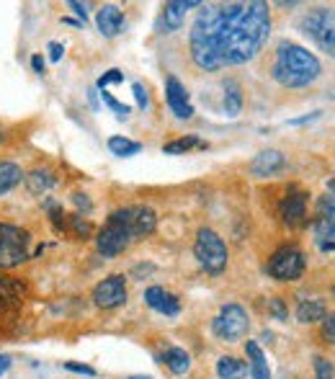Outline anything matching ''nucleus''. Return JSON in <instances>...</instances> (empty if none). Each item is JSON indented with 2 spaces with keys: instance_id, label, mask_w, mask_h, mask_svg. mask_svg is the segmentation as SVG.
Here are the masks:
<instances>
[{
  "instance_id": "obj_1",
  "label": "nucleus",
  "mask_w": 335,
  "mask_h": 379,
  "mask_svg": "<svg viewBox=\"0 0 335 379\" xmlns=\"http://www.w3.org/2000/svg\"><path fill=\"white\" fill-rule=\"evenodd\" d=\"M271 36L268 3H219L201 6L189 34L193 65L204 72L245 65Z\"/></svg>"
},
{
  "instance_id": "obj_2",
  "label": "nucleus",
  "mask_w": 335,
  "mask_h": 379,
  "mask_svg": "<svg viewBox=\"0 0 335 379\" xmlns=\"http://www.w3.org/2000/svg\"><path fill=\"white\" fill-rule=\"evenodd\" d=\"M322 65L310 49L294 41H279L271 65L273 80L284 88H307L320 78Z\"/></svg>"
},
{
  "instance_id": "obj_3",
  "label": "nucleus",
  "mask_w": 335,
  "mask_h": 379,
  "mask_svg": "<svg viewBox=\"0 0 335 379\" xmlns=\"http://www.w3.org/2000/svg\"><path fill=\"white\" fill-rule=\"evenodd\" d=\"M299 29L307 39L325 55L335 57V8H315L299 21Z\"/></svg>"
},
{
  "instance_id": "obj_4",
  "label": "nucleus",
  "mask_w": 335,
  "mask_h": 379,
  "mask_svg": "<svg viewBox=\"0 0 335 379\" xmlns=\"http://www.w3.org/2000/svg\"><path fill=\"white\" fill-rule=\"evenodd\" d=\"M193 255L196 261L201 263V269H207L209 274H222L224 266H227V245L214 230H199L196 235V243H193Z\"/></svg>"
},
{
  "instance_id": "obj_5",
  "label": "nucleus",
  "mask_w": 335,
  "mask_h": 379,
  "mask_svg": "<svg viewBox=\"0 0 335 379\" xmlns=\"http://www.w3.org/2000/svg\"><path fill=\"white\" fill-rule=\"evenodd\" d=\"M304 269H307V258H304L302 248H296V245L279 248L266 263V274L276 281H296V279H302Z\"/></svg>"
},
{
  "instance_id": "obj_6",
  "label": "nucleus",
  "mask_w": 335,
  "mask_h": 379,
  "mask_svg": "<svg viewBox=\"0 0 335 379\" xmlns=\"http://www.w3.org/2000/svg\"><path fill=\"white\" fill-rule=\"evenodd\" d=\"M29 232L0 222V269H16L29 258Z\"/></svg>"
},
{
  "instance_id": "obj_7",
  "label": "nucleus",
  "mask_w": 335,
  "mask_h": 379,
  "mask_svg": "<svg viewBox=\"0 0 335 379\" xmlns=\"http://www.w3.org/2000/svg\"><path fill=\"white\" fill-rule=\"evenodd\" d=\"M247 328H250V320H247V312L240 305H224L212 323L214 335L224 343L242 340L247 335Z\"/></svg>"
},
{
  "instance_id": "obj_8",
  "label": "nucleus",
  "mask_w": 335,
  "mask_h": 379,
  "mask_svg": "<svg viewBox=\"0 0 335 379\" xmlns=\"http://www.w3.org/2000/svg\"><path fill=\"white\" fill-rule=\"evenodd\" d=\"M132 240H135V237H132V232L127 230V225H124L116 214H111L109 222H106V227L96 235V248L104 258H114V255L127 251Z\"/></svg>"
},
{
  "instance_id": "obj_9",
  "label": "nucleus",
  "mask_w": 335,
  "mask_h": 379,
  "mask_svg": "<svg viewBox=\"0 0 335 379\" xmlns=\"http://www.w3.org/2000/svg\"><path fill=\"white\" fill-rule=\"evenodd\" d=\"M114 214L127 225L132 237H147L158 227V214L150 206H127V209H116Z\"/></svg>"
},
{
  "instance_id": "obj_10",
  "label": "nucleus",
  "mask_w": 335,
  "mask_h": 379,
  "mask_svg": "<svg viewBox=\"0 0 335 379\" xmlns=\"http://www.w3.org/2000/svg\"><path fill=\"white\" fill-rule=\"evenodd\" d=\"M307 194L299 189H289L287 197L281 199L279 204V217L289 230H299L307 225Z\"/></svg>"
},
{
  "instance_id": "obj_11",
  "label": "nucleus",
  "mask_w": 335,
  "mask_h": 379,
  "mask_svg": "<svg viewBox=\"0 0 335 379\" xmlns=\"http://www.w3.org/2000/svg\"><path fill=\"white\" fill-rule=\"evenodd\" d=\"M124 302H127V281H124V277H119V274L98 281L96 289H93V305L101 310L121 307Z\"/></svg>"
},
{
  "instance_id": "obj_12",
  "label": "nucleus",
  "mask_w": 335,
  "mask_h": 379,
  "mask_svg": "<svg viewBox=\"0 0 335 379\" xmlns=\"http://www.w3.org/2000/svg\"><path fill=\"white\" fill-rule=\"evenodd\" d=\"M312 230L320 240H335V197L325 194L315 201V214H312Z\"/></svg>"
},
{
  "instance_id": "obj_13",
  "label": "nucleus",
  "mask_w": 335,
  "mask_h": 379,
  "mask_svg": "<svg viewBox=\"0 0 335 379\" xmlns=\"http://www.w3.org/2000/svg\"><path fill=\"white\" fill-rule=\"evenodd\" d=\"M191 8H201L199 0H168L158 18V32L170 34L176 32V29H181V24L186 21V13Z\"/></svg>"
},
{
  "instance_id": "obj_14",
  "label": "nucleus",
  "mask_w": 335,
  "mask_h": 379,
  "mask_svg": "<svg viewBox=\"0 0 335 379\" xmlns=\"http://www.w3.org/2000/svg\"><path fill=\"white\" fill-rule=\"evenodd\" d=\"M165 101L178 119L193 117V106H191V98H189V91H186L184 83H181L176 75H170V78L165 80Z\"/></svg>"
},
{
  "instance_id": "obj_15",
  "label": "nucleus",
  "mask_w": 335,
  "mask_h": 379,
  "mask_svg": "<svg viewBox=\"0 0 335 379\" xmlns=\"http://www.w3.org/2000/svg\"><path fill=\"white\" fill-rule=\"evenodd\" d=\"M144 302L150 305L155 312L165 317H176L181 312V300H178L176 294L165 292L163 286H150L147 292H144Z\"/></svg>"
},
{
  "instance_id": "obj_16",
  "label": "nucleus",
  "mask_w": 335,
  "mask_h": 379,
  "mask_svg": "<svg viewBox=\"0 0 335 379\" xmlns=\"http://www.w3.org/2000/svg\"><path fill=\"white\" fill-rule=\"evenodd\" d=\"M284 168H287V158H284L279 150H264L250 160V173L256 175V178L276 175L279 171H284Z\"/></svg>"
},
{
  "instance_id": "obj_17",
  "label": "nucleus",
  "mask_w": 335,
  "mask_h": 379,
  "mask_svg": "<svg viewBox=\"0 0 335 379\" xmlns=\"http://www.w3.org/2000/svg\"><path fill=\"white\" fill-rule=\"evenodd\" d=\"M124 13H121L116 6H101L96 13V26L98 32L104 34L106 39H114V36H119L124 32Z\"/></svg>"
},
{
  "instance_id": "obj_18",
  "label": "nucleus",
  "mask_w": 335,
  "mask_h": 379,
  "mask_svg": "<svg viewBox=\"0 0 335 379\" xmlns=\"http://www.w3.org/2000/svg\"><path fill=\"white\" fill-rule=\"evenodd\" d=\"M327 317V307L322 300H299L296 305V320L304 325L310 323H322Z\"/></svg>"
},
{
  "instance_id": "obj_19",
  "label": "nucleus",
  "mask_w": 335,
  "mask_h": 379,
  "mask_svg": "<svg viewBox=\"0 0 335 379\" xmlns=\"http://www.w3.org/2000/svg\"><path fill=\"white\" fill-rule=\"evenodd\" d=\"M245 354H247V359H250V374H253V379H271L268 361H266L264 351H261V346H258L256 340H247Z\"/></svg>"
},
{
  "instance_id": "obj_20",
  "label": "nucleus",
  "mask_w": 335,
  "mask_h": 379,
  "mask_svg": "<svg viewBox=\"0 0 335 379\" xmlns=\"http://www.w3.org/2000/svg\"><path fill=\"white\" fill-rule=\"evenodd\" d=\"M242 111V88L235 78L224 80V114L230 119L240 117Z\"/></svg>"
},
{
  "instance_id": "obj_21",
  "label": "nucleus",
  "mask_w": 335,
  "mask_h": 379,
  "mask_svg": "<svg viewBox=\"0 0 335 379\" xmlns=\"http://www.w3.org/2000/svg\"><path fill=\"white\" fill-rule=\"evenodd\" d=\"M55 183H57L55 173H52V171H47V168H36V171H32V173L26 175V186H29V191H32L34 197L47 194Z\"/></svg>"
},
{
  "instance_id": "obj_22",
  "label": "nucleus",
  "mask_w": 335,
  "mask_h": 379,
  "mask_svg": "<svg viewBox=\"0 0 335 379\" xmlns=\"http://www.w3.org/2000/svg\"><path fill=\"white\" fill-rule=\"evenodd\" d=\"M209 145L204 142V140H199L196 135H186V137H178V140H173V142H168L165 147H163V152L165 155H184V152L189 150H207Z\"/></svg>"
},
{
  "instance_id": "obj_23",
  "label": "nucleus",
  "mask_w": 335,
  "mask_h": 379,
  "mask_svg": "<svg viewBox=\"0 0 335 379\" xmlns=\"http://www.w3.org/2000/svg\"><path fill=\"white\" fill-rule=\"evenodd\" d=\"M163 361H165V366L173 371V374H186V371L191 369V356L186 354L184 348H178V346L168 348L165 356H163Z\"/></svg>"
},
{
  "instance_id": "obj_24",
  "label": "nucleus",
  "mask_w": 335,
  "mask_h": 379,
  "mask_svg": "<svg viewBox=\"0 0 335 379\" xmlns=\"http://www.w3.org/2000/svg\"><path fill=\"white\" fill-rule=\"evenodd\" d=\"M217 374H219V379H242L247 374V366L235 356H222L217 361Z\"/></svg>"
},
{
  "instance_id": "obj_25",
  "label": "nucleus",
  "mask_w": 335,
  "mask_h": 379,
  "mask_svg": "<svg viewBox=\"0 0 335 379\" xmlns=\"http://www.w3.org/2000/svg\"><path fill=\"white\" fill-rule=\"evenodd\" d=\"M21 178H24V173L16 163H0V197L8 194L11 189H16Z\"/></svg>"
},
{
  "instance_id": "obj_26",
  "label": "nucleus",
  "mask_w": 335,
  "mask_h": 379,
  "mask_svg": "<svg viewBox=\"0 0 335 379\" xmlns=\"http://www.w3.org/2000/svg\"><path fill=\"white\" fill-rule=\"evenodd\" d=\"M109 150L114 152V155H119V158H129V155H137V152L142 150V145L135 142V140H127V137H111L109 140Z\"/></svg>"
},
{
  "instance_id": "obj_27",
  "label": "nucleus",
  "mask_w": 335,
  "mask_h": 379,
  "mask_svg": "<svg viewBox=\"0 0 335 379\" xmlns=\"http://www.w3.org/2000/svg\"><path fill=\"white\" fill-rule=\"evenodd\" d=\"M44 206H47L49 220H52V225H55L57 232H62V230H67V220H64L62 206L57 204V201H44Z\"/></svg>"
},
{
  "instance_id": "obj_28",
  "label": "nucleus",
  "mask_w": 335,
  "mask_h": 379,
  "mask_svg": "<svg viewBox=\"0 0 335 379\" xmlns=\"http://www.w3.org/2000/svg\"><path fill=\"white\" fill-rule=\"evenodd\" d=\"M315 379H335V366L325 356H315Z\"/></svg>"
},
{
  "instance_id": "obj_29",
  "label": "nucleus",
  "mask_w": 335,
  "mask_h": 379,
  "mask_svg": "<svg viewBox=\"0 0 335 379\" xmlns=\"http://www.w3.org/2000/svg\"><path fill=\"white\" fill-rule=\"evenodd\" d=\"M70 225H72V232H75L78 237H83V240L93 235V227H90V222L83 220L80 214H72V217H70Z\"/></svg>"
},
{
  "instance_id": "obj_30",
  "label": "nucleus",
  "mask_w": 335,
  "mask_h": 379,
  "mask_svg": "<svg viewBox=\"0 0 335 379\" xmlns=\"http://www.w3.org/2000/svg\"><path fill=\"white\" fill-rule=\"evenodd\" d=\"M101 98H104L106 106H109V109H111L114 114H116V117H119V119H127V117H129V111H132V109H129L127 103L116 101V98H114L111 93H106V91H104V93H101Z\"/></svg>"
},
{
  "instance_id": "obj_31",
  "label": "nucleus",
  "mask_w": 335,
  "mask_h": 379,
  "mask_svg": "<svg viewBox=\"0 0 335 379\" xmlns=\"http://www.w3.org/2000/svg\"><path fill=\"white\" fill-rule=\"evenodd\" d=\"M121 80H124V72H121V70H116V67H114V70L104 72V75H101V78H98V83H96V86L101 88V91H106V86H114V83H121Z\"/></svg>"
},
{
  "instance_id": "obj_32",
  "label": "nucleus",
  "mask_w": 335,
  "mask_h": 379,
  "mask_svg": "<svg viewBox=\"0 0 335 379\" xmlns=\"http://www.w3.org/2000/svg\"><path fill=\"white\" fill-rule=\"evenodd\" d=\"M320 333H322L325 343H333V346H335V312L322 320V331H320Z\"/></svg>"
},
{
  "instance_id": "obj_33",
  "label": "nucleus",
  "mask_w": 335,
  "mask_h": 379,
  "mask_svg": "<svg viewBox=\"0 0 335 379\" xmlns=\"http://www.w3.org/2000/svg\"><path fill=\"white\" fill-rule=\"evenodd\" d=\"M132 93H135V98H137V106H139V109H147V106H150V95H147V91H144V86L142 83H135V86H132Z\"/></svg>"
},
{
  "instance_id": "obj_34",
  "label": "nucleus",
  "mask_w": 335,
  "mask_h": 379,
  "mask_svg": "<svg viewBox=\"0 0 335 379\" xmlns=\"http://www.w3.org/2000/svg\"><path fill=\"white\" fill-rule=\"evenodd\" d=\"M64 369H67V371H75V374H83V377H96V369H93V366H86V364L67 361V364H64Z\"/></svg>"
},
{
  "instance_id": "obj_35",
  "label": "nucleus",
  "mask_w": 335,
  "mask_h": 379,
  "mask_svg": "<svg viewBox=\"0 0 335 379\" xmlns=\"http://www.w3.org/2000/svg\"><path fill=\"white\" fill-rule=\"evenodd\" d=\"M268 310H271V315L276 317V320H287V307H284V300H271L268 302Z\"/></svg>"
},
{
  "instance_id": "obj_36",
  "label": "nucleus",
  "mask_w": 335,
  "mask_h": 379,
  "mask_svg": "<svg viewBox=\"0 0 335 379\" xmlns=\"http://www.w3.org/2000/svg\"><path fill=\"white\" fill-rule=\"evenodd\" d=\"M49 60H52V62H60V60H62V55H64V47L62 44H60V41H49Z\"/></svg>"
},
{
  "instance_id": "obj_37",
  "label": "nucleus",
  "mask_w": 335,
  "mask_h": 379,
  "mask_svg": "<svg viewBox=\"0 0 335 379\" xmlns=\"http://www.w3.org/2000/svg\"><path fill=\"white\" fill-rule=\"evenodd\" d=\"M70 8L80 16V24H86V18H88V6H86V3H75V0H70Z\"/></svg>"
},
{
  "instance_id": "obj_38",
  "label": "nucleus",
  "mask_w": 335,
  "mask_h": 379,
  "mask_svg": "<svg viewBox=\"0 0 335 379\" xmlns=\"http://www.w3.org/2000/svg\"><path fill=\"white\" fill-rule=\"evenodd\" d=\"M315 119H320V111H315V114H310V117H302V119H292L289 124L292 126H299V124H310V121H315Z\"/></svg>"
},
{
  "instance_id": "obj_39",
  "label": "nucleus",
  "mask_w": 335,
  "mask_h": 379,
  "mask_svg": "<svg viewBox=\"0 0 335 379\" xmlns=\"http://www.w3.org/2000/svg\"><path fill=\"white\" fill-rule=\"evenodd\" d=\"M75 204H78V209H86V212H90V201L86 194H75Z\"/></svg>"
},
{
  "instance_id": "obj_40",
  "label": "nucleus",
  "mask_w": 335,
  "mask_h": 379,
  "mask_svg": "<svg viewBox=\"0 0 335 379\" xmlns=\"http://www.w3.org/2000/svg\"><path fill=\"white\" fill-rule=\"evenodd\" d=\"M11 356L8 354H0V377H3V374H6V371L11 369Z\"/></svg>"
},
{
  "instance_id": "obj_41",
  "label": "nucleus",
  "mask_w": 335,
  "mask_h": 379,
  "mask_svg": "<svg viewBox=\"0 0 335 379\" xmlns=\"http://www.w3.org/2000/svg\"><path fill=\"white\" fill-rule=\"evenodd\" d=\"M32 67H34L36 72H44V57H41V55H34V57H32Z\"/></svg>"
},
{
  "instance_id": "obj_42",
  "label": "nucleus",
  "mask_w": 335,
  "mask_h": 379,
  "mask_svg": "<svg viewBox=\"0 0 335 379\" xmlns=\"http://www.w3.org/2000/svg\"><path fill=\"white\" fill-rule=\"evenodd\" d=\"M320 248H322V251H335V243L333 240H320Z\"/></svg>"
},
{
  "instance_id": "obj_43",
  "label": "nucleus",
  "mask_w": 335,
  "mask_h": 379,
  "mask_svg": "<svg viewBox=\"0 0 335 379\" xmlns=\"http://www.w3.org/2000/svg\"><path fill=\"white\" fill-rule=\"evenodd\" d=\"M327 189L333 191V197H335V178H333V181H327Z\"/></svg>"
},
{
  "instance_id": "obj_44",
  "label": "nucleus",
  "mask_w": 335,
  "mask_h": 379,
  "mask_svg": "<svg viewBox=\"0 0 335 379\" xmlns=\"http://www.w3.org/2000/svg\"><path fill=\"white\" fill-rule=\"evenodd\" d=\"M129 379H150V377H129Z\"/></svg>"
},
{
  "instance_id": "obj_45",
  "label": "nucleus",
  "mask_w": 335,
  "mask_h": 379,
  "mask_svg": "<svg viewBox=\"0 0 335 379\" xmlns=\"http://www.w3.org/2000/svg\"><path fill=\"white\" fill-rule=\"evenodd\" d=\"M0 140H3V135H0Z\"/></svg>"
}]
</instances>
